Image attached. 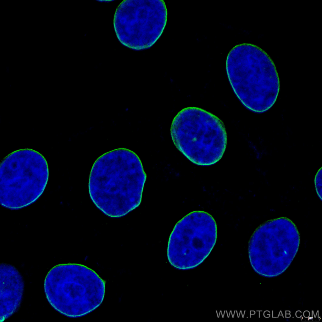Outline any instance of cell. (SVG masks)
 <instances>
[{
	"mask_svg": "<svg viewBox=\"0 0 322 322\" xmlns=\"http://www.w3.org/2000/svg\"><path fill=\"white\" fill-rule=\"evenodd\" d=\"M147 175L138 155L119 148L95 161L90 172L88 191L96 207L111 218L124 216L138 207Z\"/></svg>",
	"mask_w": 322,
	"mask_h": 322,
	"instance_id": "obj_1",
	"label": "cell"
},
{
	"mask_svg": "<svg viewBox=\"0 0 322 322\" xmlns=\"http://www.w3.org/2000/svg\"><path fill=\"white\" fill-rule=\"evenodd\" d=\"M226 69L234 92L247 109L261 113L275 104L280 78L274 62L261 48L250 43L236 45L227 55Z\"/></svg>",
	"mask_w": 322,
	"mask_h": 322,
	"instance_id": "obj_2",
	"label": "cell"
},
{
	"mask_svg": "<svg viewBox=\"0 0 322 322\" xmlns=\"http://www.w3.org/2000/svg\"><path fill=\"white\" fill-rule=\"evenodd\" d=\"M106 281L83 264H60L47 273L44 289L47 301L56 311L77 318L92 312L103 302Z\"/></svg>",
	"mask_w": 322,
	"mask_h": 322,
	"instance_id": "obj_3",
	"label": "cell"
},
{
	"mask_svg": "<svg viewBox=\"0 0 322 322\" xmlns=\"http://www.w3.org/2000/svg\"><path fill=\"white\" fill-rule=\"evenodd\" d=\"M170 132L177 149L198 165L215 164L226 149L227 136L224 123L201 108L189 107L179 111L172 120Z\"/></svg>",
	"mask_w": 322,
	"mask_h": 322,
	"instance_id": "obj_4",
	"label": "cell"
},
{
	"mask_svg": "<svg viewBox=\"0 0 322 322\" xmlns=\"http://www.w3.org/2000/svg\"><path fill=\"white\" fill-rule=\"evenodd\" d=\"M216 222L213 216L203 211L186 214L175 224L169 239L167 256L176 269L194 268L208 257L216 243Z\"/></svg>",
	"mask_w": 322,
	"mask_h": 322,
	"instance_id": "obj_5",
	"label": "cell"
},
{
	"mask_svg": "<svg viewBox=\"0 0 322 322\" xmlns=\"http://www.w3.org/2000/svg\"><path fill=\"white\" fill-rule=\"evenodd\" d=\"M167 15L163 0H124L114 16L117 38L123 45L134 50L150 48L162 35Z\"/></svg>",
	"mask_w": 322,
	"mask_h": 322,
	"instance_id": "obj_6",
	"label": "cell"
},
{
	"mask_svg": "<svg viewBox=\"0 0 322 322\" xmlns=\"http://www.w3.org/2000/svg\"><path fill=\"white\" fill-rule=\"evenodd\" d=\"M49 176L47 161L40 153L30 148L16 150L1 163V196L37 197L44 191Z\"/></svg>",
	"mask_w": 322,
	"mask_h": 322,
	"instance_id": "obj_7",
	"label": "cell"
},
{
	"mask_svg": "<svg viewBox=\"0 0 322 322\" xmlns=\"http://www.w3.org/2000/svg\"><path fill=\"white\" fill-rule=\"evenodd\" d=\"M300 234L290 219L281 217L269 220L255 230L249 240V258L264 256H290L297 251Z\"/></svg>",
	"mask_w": 322,
	"mask_h": 322,
	"instance_id": "obj_8",
	"label": "cell"
},
{
	"mask_svg": "<svg viewBox=\"0 0 322 322\" xmlns=\"http://www.w3.org/2000/svg\"><path fill=\"white\" fill-rule=\"evenodd\" d=\"M24 286L22 278L15 268L7 264H1V320L8 318L18 309Z\"/></svg>",
	"mask_w": 322,
	"mask_h": 322,
	"instance_id": "obj_9",
	"label": "cell"
},
{
	"mask_svg": "<svg viewBox=\"0 0 322 322\" xmlns=\"http://www.w3.org/2000/svg\"><path fill=\"white\" fill-rule=\"evenodd\" d=\"M322 168L317 172L314 180L315 187L318 195L321 200Z\"/></svg>",
	"mask_w": 322,
	"mask_h": 322,
	"instance_id": "obj_10",
	"label": "cell"
},
{
	"mask_svg": "<svg viewBox=\"0 0 322 322\" xmlns=\"http://www.w3.org/2000/svg\"><path fill=\"white\" fill-rule=\"evenodd\" d=\"M303 315L304 317L308 318L310 316V313L308 311H306L304 312Z\"/></svg>",
	"mask_w": 322,
	"mask_h": 322,
	"instance_id": "obj_11",
	"label": "cell"
},
{
	"mask_svg": "<svg viewBox=\"0 0 322 322\" xmlns=\"http://www.w3.org/2000/svg\"><path fill=\"white\" fill-rule=\"evenodd\" d=\"M264 316L266 318H268L270 317V312L268 311H266L264 312Z\"/></svg>",
	"mask_w": 322,
	"mask_h": 322,
	"instance_id": "obj_12",
	"label": "cell"
},
{
	"mask_svg": "<svg viewBox=\"0 0 322 322\" xmlns=\"http://www.w3.org/2000/svg\"><path fill=\"white\" fill-rule=\"evenodd\" d=\"M302 315H303V314L300 311H297L296 312V317H298V318L301 317V318H302Z\"/></svg>",
	"mask_w": 322,
	"mask_h": 322,
	"instance_id": "obj_13",
	"label": "cell"
},
{
	"mask_svg": "<svg viewBox=\"0 0 322 322\" xmlns=\"http://www.w3.org/2000/svg\"><path fill=\"white\" fill-rule=\"evenodd\" d=\"M280 312L277 311H273L272 313V316L274 317H278Z\"/></svg>",
	"mask_w": 322,
	"mask_h": 322,
	"instance_id": "obj_14",
	"label": "cell"
},
{
	"mask_svg": "<svg viewBox=\"0 0 322 322\" xmlns=\"http://www.w3.org/2000/svg\"><path fill=\"white\" fill-rule=\"evenodd\" d=\"M285 316L286 318H289L291 316V314L290 313L286 314L285 313Z\"/></svg>",
	"mask_w": 322,
	"mask_h": 322,
	"instance_id": "obj_15",
	"label": "cell"
}]
</instances>
